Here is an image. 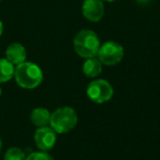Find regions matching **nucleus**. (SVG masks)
I'll return each instance as SVG.
<instances>
[{
	"label": "nucleus",
	"instance_id": "1",
	"mask_svg": "<svg viewBox=\"0 0 160 160\" xmlns=\"http://www.w3.org/2000/svg\"><path fill=\"white\" fill-rule=\"evenodd\" d=\"M13 78L21 88L34 89L42 83L43 71L35 62L25 60L16 66Z\"/></svg>",
	"mask_w": 160,
	"mask_h": 160
},
{
	"label": "nucleus",
	"instance_id": "2",
	"mask_svg": "<svg viewBox=\"0 0 160 160\" xmlns=\"http://www.w3.org/2000/svg\"><path fill=\"white\" fill-rule=\"evenodd\" d=\"M100 40L91 30H81L73 38L75 52L82 58H91L98 55L100 48Z\"/></svg>",
	"mask_w": 160,
	"mask_h": 160
},
{
	"label": "nucleus",
	"instance_id": "3",
	"mask_svg": "<svg viewBox=\"0 0 160 160\" xmlns=\"http://www.w3.org/2000/svg\"><path fill=\"white\" fill-rule=\"evenodd\" d=\"M78 123V115L71 107H62L51 113L49 126L56 134H66L72 131Z\"/></svg>",
	"mask_w": 160,
	"mask_h": 160
},
{
	"label": "nucleus",
	"instance_id": "4",
	"mask_svg": "<svg viewBox=\"0 0 160 160\" xmlns=\"http://www.w3.org/2000/svg\"><path fill=\"white\" fill-rule=\"evenodd\" d=\"M114 94V89L112 85L105 79L93 80L88 85L87 96L92 102L102 104L112 99Z\"/></svg>",
	"mask_w": 160,
	"mask_h": 160
},
{
	"label": "nucleus",
	"instance_id": "5",
	"mask_svg": "<svg viewBox=\"0 0 160 160\" xmlns=\"http://www.w3.org/2000/svg\"><path fill=\"white\" fill-rule=\"evenodd\" d=\"M97 56H98L99 60L102 62V65L114 66L123 59L124 48L120 43L109 41L101 45Z\"/></svg>",
	"mask_w": 160,
	"mask_h": 160
},
{
	"label": "nucleus",
	"instance_id": "6",
	"mask_svg": "<svg viewBox=\"0 0 160 160\" xmlns=\"http://www.w3.org/2000/svg\"><path fill=\"white\" fill-rule=\"evenodd\" d=\"M57 136L56 132L51 126L38 127L34 133V142L40 150L48 151L55 146Z\"/></svg>",
	"mask_w": 160,
	"mask_h": 160
},
{
	"label": "nucleus",
	"instance_id": "7",
	"mask_svg": "<svg viewBox=\"0 0 160 160\" xmlns=\"http://www.w3.org/2000/svg\"><path fill=\"white\" fill-rule=\"evenodd\" d=\"M82 14L91 22H99L104 14V5L102 0H85L82 5Z\"/></svg>",
	"mask_w": 160,
	"mask_h": 160
},
{
	"label": "nucleus",
	"instance_id": "8",
	"mask_svg": "<svg viewBox=\"0 0 160 160\" xmlns=\"http://www.w3.org/2000/svg\"><path fill=\"white\" fill-rule=\"evenodd\" d=\"M6 58L14 66L25 62L27 59V51L24 46L19 43H12L6 49Z\"/></svg>",
	"mask_w": 160,
	"mask_h": 160
},
{
	"label": "nucleus",
	"instance_id": "9",
	"mask_svg": "<svg viewBox=\"0 0 160 160\" xmlns=\"http://www.w3.org/2000/svg\"><path fill=\"white\" fill-rule=\"evenodd\" d=\"M30 120L36 127L47 126V125H49L51 112L45 108H36L31 112Z\"/></svg>",
	"mask_w": 160,
	"mask_h": 160
},
{
	"label": "nucleus",
	"instance_id": "10",
	"mask_svg": "<svg viewBox=\"0 0 160 160\" xmlns=\"http://www.w3.org/2000/svg\"><path fill=\"white\" fill-rule=\"evenodd\" d=\"M82 71L88 78H96L102 71V62L99 60V58L91 57L87 58L83 62Z\"/></svg>",
	"mask_w": 160,
	"mask_h": 160
},
{
	"label": "nucleus",
	"instance_id": "11",
	"mask_svg": "<svg viewBox=\"0 0 160 160\" xmlns=\"http://www.w3.org/2000/svg\"><path fill=\"white\" fill-rule=\"evenodd\" d=\"M14 66L7 58H0V82H7L14 76Z\"/></svg>",
	"mask_w": 160,
	"mask_h": 160
},
{
	"label": "nucleus",
	"instance_id": "12",
	"mask_svg": "<svg viewBox=\"0 0 160 160\" xmlns=\"http://www.w3.org/2000/svg\"><path fill=\"white\" fill-rule=\"evenodd\" d=\"M24 151L18 147H11L5 152V160H25Z\"/></svg>",
	"mask_w": 160,
	"mask_h": 160
},
{
	"label": "nucleus",
	"instance_id": "13",
	"mask_svg": "<svg viewBox=\"0 0 160 160\" xmlns=\"http://www.w3.org/2000/svg\"><path fill=\"white\" fill-rule=\"evenodd\" d=\"M25 160H54V158L47 151H33L27 156Z\"/></svg>",
	"mask_w": 160,
	"mask_h": 160
},
{
	"label": "nucleus",
	"instance_id": "14",
	"mask_svg": "<svg viewBox=\"0 0 160 160\" xmlns=\"http://www.w3.org/2000/svg\"><path fill=\"white\" fill-rule=\"evenodd\" d=\"M2 33H3V24H2V22L0 21V36L2 35Z\"/></svg>",
	"mask_w": 160,
	"mask_h": 160
},
{
	"label": "nucleus",
	"instance_id": "15",
	"mask_svg": "<svg viewBox=\"0 0 160 160\" xmlns=\"http://www.w3.org/2000/svg\"><path fill=\"white\" fill-rule=\"evenodd\" d=\"M1 148H2V139L0 137V152H1Z\"/></svg>",
	"mask_w": 160,
	"mask_h": 160
},
{
	"label": "nucleus",
	"instance_id": "16",
	"mask_svg": "<svg viewBox=\"0 0 160 160\" xmlns=\"http://www.w3.org/2000/svg\"><path fill=\"white\" fill-rule=\"evenodd\" d=\"M102 1H108V2H112V1H115V0H102Z\"/></svg>",
	"mask_w": 160,
	"mask_h": 160
},
{
	"label": "nucleus",
	"instance_id": "17",
	"mask_svg": "<svg viewBox=\"0 0 160 160\" xmlns=\"http://www.w3.org/2000/svg\"><path fill=\"white\" fill-rule=\"evenodd\" d=\"M0 96H1V87H0Z\"/></svg>",
	"mask_w": 160,
	"mask_h": 160
}]
</instances>
